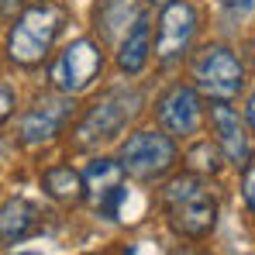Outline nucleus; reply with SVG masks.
<instances>
[{
    "mask_svg": "<svg viewBox=\"0 0 255 255\" xmlns=\"http://www.w3.org/2000/svg\"><path fill=\"white\" fill-rule=\"evenodd\" d=\"M162 214L176 235L200 242L217 228V197L207 190L204 176L186 172L162 186Z\"/></svg>",
    "mask_w": 255,
    "mask_h": 255,
    "instance_id": "nucleus-1",
    "label": "nucleus"
},
{
    "mask_svg": "<svg viewBox=\"0 0 255 255\" xmlns=\"http://www.w3.org/2000/svg\"><path fill=\"white\" fill-rule=\"evenodd\" d=\"M66 24V10L55 3H31L24 14H17L10 35H7V55L14 66L35 69L42 66L52 52V45L59 38Z\"/></svg>",
    "mask_w": 255,
    "mask_h": 255,
    "instance_id": "nucleus-2",
    "label": "nucleus"
},
{
    "mask_svg": "<svg viewBox=\"0 0 255 255\" xmlns=\"http://www.w3.org/2000/svg\"><path fill=\"white\" fill-rule=\"evenodd\" d=\"M118 162L125 166L131 179L155 183L176 166V141L172 134H162V131H134L121 141Z\"/></svg>",
    "mask_w": 255,
    "mask_h": 255,
    "instance_id": "nucleus-3",
    "label": "nucleus"
},
{
    "mask_svg": "<svg viewBox=\"0 0 255 255\" xmlns=\"http://www.w3.org/2000/svg\"><path fill=\"white\" fill-rule=\"evenodd\" d=\"M138 107V93L134 90H107L90 111L83 114V121L76 128V148H97L100 141H111L121 134V128L131 121Z\"/></svg>",
    "mask_w": 255,
    "mask_h": 255,
    "instance_id": "nucleus-4",
    "label": "nucleus"
},
{
    "mask_svg": "<svg viewBox=\"0 0 255 255\" xmlns=\"http://www.w3.org/2000/svg\"><path fill=\"white\" fill-rule=\"evenodd\" d=\"M193 86L200 93H207L211 100L231 104L242 90H245V69L238 62V55L224 45H207L200 48V55L193 59Z\"/></svg>",
    "mask_w": 255,
    "mask_h": 255,
    "instance_id": "nucleus-5",
    "label": "nucleus"
},
{
    "mask_svg": "<svg viewBox=\"0 0 255 255\" xmlns=\"http://www.w3.org/2000/svg\"><path fill=\"white\" fill-rule=\"evenodd\" d=\"M104 69V48L93 42V38H76L73 45H66L52 66V83L59 93H83L93 86V80L100 76Z\"/></svg>",
    "mask_w": 255,
    "mask_h": 255,
    "instance_id": "nucleus-6",
    "label": "nucleus"
},
{
    "mask_svg": "<svg viewBox=\"0 0 255 255\" xmlns=\"http://www.w3.org/2000/svg\"><path fill=\"white\" fill-rule=\"evenodd\" d=\"M128 172L118 159H93L83 169V190L90 207L100 217H118L128 193Z\"/></svg>",
    "mask_w": 255,
    "mask_h": 255,
    "instance_id": "nucleus-7",
    "label": "nucleus"
},
{
    "mask_svg": "<svg viewBox=\"0 0 255 255\" xmlns=\"http://www.w3.org/2000/svg\"><path fill=\"white\" fill-rule=\"evenodd\" d=\"M193 35H197V10L186 0L166 3L159 17V35H155V59L166 66L183 59L193 45Z\"/></svg>",
    "mask_w": 255,
    "mask_h": 255,
    "instance_id": "nucleus-8",
    "label": "nucleus"
},
{
    "mask_svg": "<svg viewBox=\"0 0 255 255\" xmlns=\"http://www.w3.org/2000/svg\"><path fill=\"white\" fill-rule=\"evenodd\" d=\"M155 114H159V125L166 128L172 138H193L200 131V121H204L197 86L176 83L172 90H166L155 104Z\"/></svg>",
    "mask_w": 255,
    "mask_h": 255,
    "instance_id": "nucleus-9",
    "label": "nucleus"
},
{
    "mask_svg": "<svg viewBox=\"0 0 255 255\" xmlns=\"http://www.w3.org/2000/svg\"><path fill=\"white\" fill-rule=\"evenodd\" d=\"M73 118V100H69V93H62V97H48V100H38L24 118H21V125H17V138L24 141V145H42V141H52L66 121Z\"/></svg>",
    "mask_w": 255,
    "mask_h": 255,
    "instance_id": "nucleus-10",
    "label": "nucleus"
},
{
    "mask_svg": "<svg viewBox=\"0 0 255 255\" xmlns=\"http://www.w3.org/2000/svg\"><path fill=\"white\" fill-rule=\"evenodd\" d=\"M211 128L217 131V148L224 152V162H231V166H249V159H252V141H249V134H245L242 118H238L224 100H217L211 107Z\"/></svg>",
    "mask_w": 255,
    "mask_h": 255,
    "instance_id": "nucleus-11",
    "label": "nucleus"
},
{
    "mask_svg": "<svg viewBox=\"0 0 255 255\" xmlns=\"http://www.w3.org/2000/svg\"><path fill=\"white\" fill-rule=\"evenodd\" d=\"M38 207L24 197H14L0 207V245H17L38 228Z\"/></svg>",
    "mask_w": 255,
    "mask_h": 255,
    "instance_id": "nucleus-12",
    "label": "nucleus"
},
{
    "mask_svg": "<svg viewBox=\"0 0 255 255\" xmlns=\"http://www.w3.org/2000/svg\"><path fill=\"white\" fill-rule=\"evenodd\" d=\"M152 59V31H148V17L141 14L128 35L121 38V48H118V69L128 73V76H138Z\"/></svg>",
    "mask_w": 255,
    "mask_h": 255,
    "instance_id": "nucleus-13",
    "label": "nucleus"
},
{
    "mask_svg": "<svg viewBox=\"0 0 255 255\" xmlns=\"http://www.w3.org/2000/svg\"><path fill=\"white\" fill-rule=\"evenodd\" d=\"M141 17L138 0H100L97 3V31L104 42L111 38H125L128 28Z\"/></svg>",
    "mask_w": 255,
    "mask_h": 255,
    "instance_id": "nucleus-14",
    "label": "nucleus"
},
{
    "mask_svg": "<svg viewBox=\"0 0 255 255\" xmlns=\"http://www.w3.org/2000/svg\"><path fill=\"white\" fill-rule=\"evenodd\" d=\"M42 190L45 197H52L55 204H83L86 190H83V172H76L73 166H52L42 172Z\"/></svg>",
    "mask_w": 255,
    "mask_h": 255,
    "instance_id": "nucleus-15",
    "label": "nucleus"
},
{
    "mask_svg": "<svg viewBox=\"0 0 255 255\" xmlns=\"http://www.w3.org/2000/svg\"><path fill=\"white\" fill-rule=\"evenodd\" d=\"M183 159H186L190 172H197V176H214V172H221V166H224L217 141H193Z\"/></svg>",
    "mask_w": 255,
    "mask_h": 255,
    "instance_id": "nucleus-16",
    "label": "nucleus"
},
{
    "mask_svg": "<svg viewBox=\"0 0 255 255\" xmlns=\"http://www.w3.org/2000/svg\"><path fill=\"white\" fill-rule=\"evenodd\" d=\"M242 197H245L249 211L255 214V159H249V166H245V176H242Z\"/></svg>",
    "mask_w": 255,
    "mask_h": 255,
    "instance_id": "nucleus-17",
    "label": "nucleus"
},
{
    "mask_svg": "<svg viewBox=\"0 0 255 255\" xmlns=\"http://www.w3.org/2000/svg\"><path fill=\"white\" fill-rule=\"evenodd\" d=\"M14 114V90L7 83H0V125Z\"/></svg>",
    "mask_w": 255,
    "mask_h": 255,
    "instance_id": "nucleus-18",
    "label": "nucleus"
},
{
    "mask_svg": "<svg viewBox=\"0 0 255 255\" xmlns=\"http://www.w3.org/2000/svg\"><path fill=\"white\" fill-rule=\"evenodd\" d=\"M224 3H228L231 10H249V7H252V0H224Z\"/></svg>",
    "mask_w": 255,
    "mask_h": 255,
    "instance_id": "nucleus-19",
    "label": "nucleus"
},
{
    "mask_svg": "<svg viewBox=\"0 0 255 255\" xmlns=\"http://www.w3.org/2000/svg\"><path fill=\"white\" fill-rule=\"evenodd\" d=\"M245 114H249V125L255 128V90H252V97H249V107H245Z\"/></svg>",
    "mask_w": 255,
    "mask_h": 255,
    "instance_id": "nucleus-20",
    "label": "nucleus"
},
{
    "mask_svg": "<svg viewBox=\"0 0 255 255\" xmlns=\"http://www.w3.org/2000/svg\"><path fill=\"white\" fill-rule=\"evenodd\" d=\"M10 3H14V0H0V14H3V10H7Z\"/></svg>",
    "mask_w": 255,
    "mask_h": 255,
    "instance_id": "nucleus-21",
    "label": "nucleus"
},
{
    "mask_svg": "<svg viewBox=\"0 0 255 255\" xmlns=\"http://www.w3.org/2000/svg\"><path fill=\"white\" fill-rule=\"evenodd\" d=\"M148 3H159V7H166V3H172V0H148Z\"/></svg>",
    "mask_w": 255,
    "mask_h": 255,
    "instance_id": "nucleus-22",
    "label": "nucleus"
},
{
    "mask_svg": "<svg viewBox=\"0 0 255 255\" xmlns=\"http://www.w3.org/2000/svg\"><path fill=\"white\" fill-rule=\"evenodd\" d=\"M24 3H38V0H24Z\"/></svg>",
    "mask_w": 255,
    "mask_h": 255,
    "instance_id": "nucleus-23",
    "label": "nucleus"
}]
</instances>
